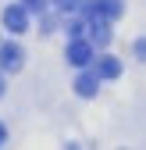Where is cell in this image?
I'll list each match as a JSON object with an SVG mask.
<instances>
[{
    "label": "cell",
    "instance_id": "6da1fadb",
    "mask_svg": "<svg viewBox=\"0 0 146 150\" xmlns=\"http://www.w3.org/2000/svg\"><path fill=\"white\" fill-rule=\"evenodd\" d=\"M79 7L86 11L89 22H118L121 18V0H79Z\"/></svg>",
    "mask_w": 146,
    "mask_h": 150
},
{
    "label": "cell",
    "instance_id": "7a4b0ae2",
    "mask_svg": "<svg viewBox=\"0 0 146 150\" xmlns=\"http://www.w3.org/2000/svg\"><path fill=\"white\" fill-rule=\"evenodd\" d=\"M93 57H96V50H93V43H89V40H82V36H79V40L68 43V61L75 64V68H89V64H93Z\"/></svg>",
    "mask_w": 146,
    "mask_h": 150
},
{
    "label": "cell",
    "instance_id": "3957f363",
    "mask_svg": "<svg viewBox=\"0 0 146 150\" xmlns=\"http://www.w3.org/2000/svg\"><path fill=\"white\" fill-rule=\"evenodd\" d=\"M4 29L7 32H14V36H22L25 29H29V11L22 7V4H11V7H4Z\"/></svg>",
    "mask_w": 146,
    "mask_h": 150
},
{
    "label": "cell",
    "instance_id": "277c9868",
    "mask_svg": "<svg viewBox=\"0 0 146 150\" xmlns=\"http://www.w3.org/2000/svg\"><path fill=\"white\" fill-rule=\"evenodd\" d=\"M25 64V50L18 43H4L0 47V71H22Z\"/></svg>",
    "mask_w": 146,
    "mask_h": 150
},
{
    "label": "cell",
    "instance_id": "5b68a950",
    "mask_svg": "<svg viewBox=\"0 0 146 150\" xmlns=\"http://www.w3.org/2000/svg\"><path fill=\"white\" fill-rule=\"evenodd\" d=\"M93 75L103 82V79H118L121 75V61L111 57V54H103V57H93Z\"/></svg>",
    "mask_w": 146,
    "mask_h": 150
},
{
    "label": "cell",
    "instance_id": "8992f818",
    "mask_svg": "<svg viewBox=\"0 0 146 150\" xmlns=\"http://www.w3.org/2000/svg\"><path fill=\"white\" fill-rule=\"evenodd\" d=\"M75 93H79V97H96V93H100V79L93 71H82L75 79Z\"/></svg>",
    "mask_w": 146,
    "mask_h": 150
},
{
    "label": "cell",
    "instance_id": "52a82bcc",
    "mask_svg": "<svg viewBox=\"0 0 146 150\" xmlns=\"http://www.w3.org/2000/svg\"><path fill=\"white\" fill-rule=\"evenodd\" d=\"M86 29H89V18H71V22H68V36H71V40L86 36Z\"/></svg>",
    "mask_w": 146,
    "mask_h": 150
},
{
    "label": "cell",
    "instance_id": "ba28073f",
    "mask_svg": "<svg viewBox=\"0 0 146 150\" xmlns=\"http://www.w3.org/2000/svg\"><path fill=\"white\" fill-rule=\"evenodd\" d=\"M46 4H50V0H22V7H25V11H36V14H43Z\"/></svg>",
    "mask_w": 146,
    "mask_h": 150
},
{
    "label": "cell",
    "instance_id": "9c48e42d",
    "mask_svg": "<svg viewBox=\"0 0 146 150\" xmlns=\"http://www.w3.org/2000/svg\"><path fill=\"white\" fill-rule=\"evenodd\" d=\"M53 7H57V11H64V14H71V11L79 7V0H53Z\"/></svg>",
    "mask_w": 146,
    "mask_h": 150
},
{
    "label": "cell",
    "instance_id": "30bf717a",
    "mask_svg": "<svg viewBox=\"0 0 146 150\" xmlns=\"http://www.w3.org/2000/svg\"><path fill=\"white\" fill-rule=\"evenodd\" d=\"M4 143H7V129L0 125V146H4Z\"/></svg>",
    "mask_w": 146,
    "mask_h": 150
},
{
    "label": "cell",
    "instance_id": "8fae6325",
    "mask_svg": "<svg viewBox=\"0 0 146 150\" xmlns=\"http://www.w3.org/2000/svg\"><path fill=\"white\" fill-rule=\"evenodd\" d=\"M0 97H4V75H0Z\"/></svg>",
    "mask_w": 146,
    "mask_h": 150
}]
</instances>
